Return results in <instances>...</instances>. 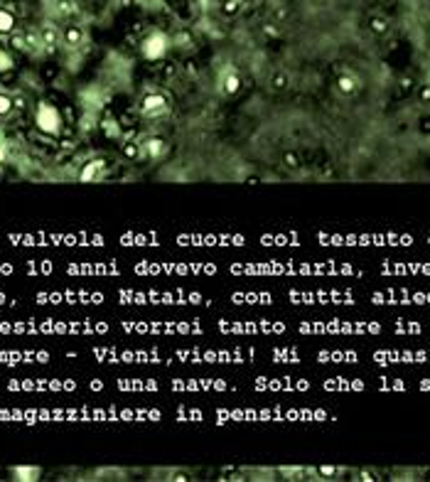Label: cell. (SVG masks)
Instances as JSON below:
<instances>
[{
  "label": "cell",
  "instance_id": "1",
  "mask_svg": "<svg viewBox=\"0 0 430 482\" xmlns=\"http://www.w3.org/2000/svg\"><path fill=\"white\" fill-rule=\"evenodd\" d=\"M34 126L37 131H42L45 135H59L62 133V114L59 108L42 101L37 103V111H34Z\"/></svg>",
  "mask_w": 430,
  "mask_h": 482
},
{
  "label": "cell",
  "instance_id": "2",
  "mask_svg": "<svg viewBox=\"0 0 430 482\" xmlns=\"http://www.w3.org/2000/svg\"><path fill=\"white\" fill-rule=\"evenodd\" d=\"M140 111L145 118H163L170 114V101L163 94H148L140 103Z\"/></svg>",
  "mask_w": 430,
  "mask_h": 482
},
{
  "label": "cell",
  "instance_id": "3",
  "mask_svg": "<svg viewBox=\"0 0 430 482\" xmlns=\"http://www.w3.org/2000/svg\"><path fill=\"white\" fill-rule=\"evenodd\" d=\"M165 52H167V37H165L163 32H152L148 40L143 42V57L150 59V62L163 59Z\"/></svg>",
  "mask_w": 430,
  "mask_h": 482
},
{
  "label": "cell",
  "instance_id": "4",
  "mask_svg": "<svg viewBox=\"0 0 430 482\" xmlns=\"http://www.w3.org/2000/svg\"><path fill=\"white\" fill-rule=\"evenodd\" d=\"M103 170H106V163H103V160H91V163H86V165L82 167L79 180H82V182H96V180L101 177Z\"/></svg>",
  "mask_w": 430,
  "mask_h": 482
},
{
  "label": "cell",
  "instance_id": "5",
  "mask_svg": "<svg viewBox=\"0 0 430 482\" xmlns=\"http://www.w3.org/2000/svg\"><path fill=\"white\" fill-rule=\"evenodd\" d=\"M143 153L150 155V158H160V155L165 153V143H163L160 138H148V140L143 143Z\"/></svg>",
  "mask_w": 430,
  "mask_h": 482
},
{
  "label": "cell",
  "instance_id": "6",
  "mask_svg": "<svg viewBox=\"0 0 430 482\" xmlns=\"http://www.w3.org/2000/svg\"><path fill=\"white\" fill-rule=\"evenodd\" d=\"M15 30V15L10 10H0V34H10Z\"/></svg>",
  "mask_w": 430,
  "mask_h": 482
},
{
  "label": "cell",
  "instance_id": "7",
  "mask_svg": "<svg viewBox=\"0 0 430 482\" xmlns=\"http://www.w3.org/2000/svg\"><path fill=\"white\" fill-rule=\"evenodd\" d=\"M221 84H224V94H229V96H233V94H236V91L241 89V79H239L233 71H231V74H226Z\"/></svg>",
  "mask_w": 430,
  "mask_h": 482
},
{
  "label": "cell",
  "instance_id": "8",
  "mask_svg": "<svg viewBox=\"0 0 430 482\" xmlns=\"http://www.w3.org/2000/svg\"><path fill=\"white\" fill-rule=\"evenodd\" d=\"M64 40H66V45H71V47H76V45H82V40H84V32L76 27V25H71V27H66V32H64Z\"/></svg>",
  "mask_w": 430,
  "mask_h": 482
},
{
  "label": "cell",
  "instance_id": "9",
  "mask_svg": "<svg viewBox=\"0 0 430 482\" xmlns=\"http://www.w3.org/2000/svg\"><path fill=\"white\" fill-rule=\"evenodd\" d=\"M13 69H15V59H13V54H10L8 50L0 47V74H8V71H13Z\"/></svg>",
  "mask_w": 430,
  "mask_h": 482
},
{
  "label": "cell",
  "instance_id": "10",
  "mask_svg": "<svg viewBox=\"0 0 430 482\" xmlns=\"http://www.w3.org/2000/svg\"><path fill=\"white\" fill-rule=\"evenodd\" d=\"M13 475L17 480H37V475H40V467H15Z\"/></svg>",
  "mask_w": 430,
  "mask_h": 482
},
{
  "label": "cell",
  "instance_id": "11",
  "mask_svg": "<svg viewBox=\"0 0 430 482\" xmlns=\"http://www.w3.org/2000/svg\"><path fill=\"white\" fill-rule=\"evenodd\" d=\"M103 133H106L108 138H118V135H121V128H118V123H116L113 118H106V121H103Z\"/></svg>",
  "mask_w": 430,
  "mask_h": 482
},
{
  "label": "cell",
  "instance_id": "12",
  "mask_svg": "<svg viewBox=\"0 0 430 482\" xmlns=\"http://www.w3.org/2000/svg\"><path fill=\"white\" fill-rule=\"evenodd\" d=\"M339 89H342V91H347V94H351V91L357 89V82L351 79V77H342V79H339Z\"/></svg>",
  "mask_w": 430,
  "mask_h": 482
},
{
  "label": "cell",
  "instance_id": "13",
  "mask_svg": "<svg viewBox=\"0 0 430 482\" xmlns=\"http://www.w3.org/2000/svg\"><path fill=\"white\" fill-rule=\"evenodd\" d=\"M10 111H13V101H10L8 96L0 94V116H8Z\"/></svg>",
  "mask_w": 430,
  "mask_h": 482
},
{
  "label": "cell",
  "instance_id": "14",
  "mask_svg": "<svg viewBox=\"0 0 430 482\" xmlns=\"http://www.w3.org/2000/svg\"><path fill=\"white\" fill-rule=\"evenodd\" d=\"M138 150H140V148H138L135 143H131V145H123V155H126V158H135V155H138Z\"/></svg>",
  "mask_w": 430,
  "mask_h": 482
},
{
  "label": "cell",
  "instance_id": "15",
  "mask_svg": "<svg viewBox=\"0 0 430 482\" xmlns=\"http://www.w3.org/2000/svg\"><path fill=\"white\" fill-rule=\"evenodd\" d=\"M54 40H57L54 30H47V32H45V42H47V45H54Z\"/></svg>",
  "mask_w": 430,
  "mask_h": 482
},
{
  "label": "cell",
  "instance_id": "16",
  "mask_svg": "<svg viewBox=\"0 0 430 482\" xmlns=\"http://www.w3.org/2000/svg\"><path fill=\"white\" fill-rule=\"evenodd\" d=\"M3 160H5V148L0 145V163H3Z\"/></svg>",
  "mask_w": 430,
  "mask_h": 482
},
{
  "label": "cell",
  "instance_id": "17",
  "mask_svg": "<svg viewBox=\"0 0 430 482\" xmlns=\"http://www.w3.org/2000/svg\"><path fill=\"white\" fill-rule=\"evenodd\" d=\"M248 3H256V0H248Z\"/></svg>",
  "mask_w": 430,
  "mask_h": 482
}]
</instances>
